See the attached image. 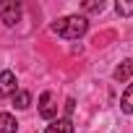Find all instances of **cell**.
<instances>
[{
  "label": "cell",
  "instance_id": "obj_12",
  "mask_svg": "<svg viewBox=\"0 0 133 133\" xmlns=\"http://www.w3.org/2000/svg\"><path fill=\"white\" fill-rule=\"evenodd\" d=\"M73 107H76L73 99H65V117H71V115H73Z\"/></svg>",
  "mask_w": 133,
  "mask_h": 133
},
{
  "label": "cell",
  "instance_id": "obj_11",
  "mask_svg": "<svg viewBox=\"0 0 133 133\" xmlns=\"http://www.w3.org/2000/svg\"><path fill=\"white\" fill-rule=\"evenodd\" d=\"M81 8H84L86 13H99V11H104V0H86Z\"/></svg>",
  "mask_w": 133,
  "mask_h": 133
},
{
  "label": "cell",
  "instance_id": "obj_6",
  "mask_svg": "<svg viewBox=\"0 0 133 133\" xmlns=\"http://www.w3.org/2000/svg\"><path fill=\"white\" fill-rule=\"evenodd\" d=\"M130 73H133V60H123L117 68L112 71V78L123 84V81H128V78H130Z\"/></svg>",
  "mask_w": 133,
  "mask_h": 133
},
{
  "label": "cell",
  "instance_id": "obj_9",
  "mask_svg": "<svg viewBox=\"0 0 133 133\" xmlns=\"http://www.w3.org/2000/svg\"><path fill=\"white\" fill-rule=\"evenodd\" d=\"M13 104H16V110H26L31 104V94L29 91H16L13 94Z\"/></svg>",
  "mask_w": 133,
  "mask_h": 133
},
{
  "label": "cell",
  "instance_id": "obj_10",
  "mask_svg": "<svg viewBox=\"0 0 133 133\" xmlns=\"http://www.w3.org/2000/svg\"><path fill=\"white\" fill-rule=\"evenodd\" d=\"M115 11H117V16H133V0H117Z\"/></svg>",
  "mask_w": 133,
  "mask_h": 133
},
{
  "label": "cell",
  "instance_id": "obj_2",
  "mask_svg": "<svg viewBox=\"0 0 133 133\" xmlns=\"http://www.w3.org/2000/svg\"><path fill=\"white\" fill-rule=\"evenodd\" d=\"M21 18V3L16 0H5V3H0V21L5 26H16Z\"/></svg>",
  "mask_w": 133,
  "mask_h": 133
},
{
  "label": "cell",
  "instance_id": "obj_4",
  "mask_svg": "<svg viewBox=\"0 0 133 133\" xmlns=\"http://www.w3.org/2000/svg\"><path fill=\"white\" fill-rule=\"evenodd\" d=\"M16 94V73L13 71H0V99Z\"/></svg>",
  "mask_w": 133,
  "mask_h": 133
},
{
  "label": "cell",
  "instance_id": "obj_8",
  "mask_svg": "<svg viewBox=\"0 0 133 133\" xmlns=\"http://www.w3.org/2000/svg\"><path fill=\"white\" fill-rule=\"evenodd\" d=\"M120 110H123L125 115H133V84H128V89L123 91V97H120Z\"/></svg>",
  "mask_w": 133,
  "mask_h": 133
},
{
  "label": "cell",
  "instance_id": "obj_1",
  "mask_svg": "<svg viewBox=\"0 0 133 133\" xmlns=\"http://www.w3.org/2000/svg\"><path fill=\"white\" fill-rule=\"evenodd\" d=\"M50 29H52L57 37H63V39H81V37L89 31V18H86V16H78V13H71V16L57 18Z\"/></svg>",
  "mask_w": 133,
  "mask_h": 133
},
{
  "label": "cell",
  "instance_id": "obj_3",
  "mask_svg": "<svg viewBox=\"0 0 133 133\" xmlns=\"http://www.w3.org/2000/svg\"><path fill=\"white\" fill-rule=\"evenodd\" d=\"M39 115H42L44 120H55V115H57V104H55L52 91H42V94H39Z\"/></svg>",
  "mask_w": 133,
  "mask_h": 133
},
{
  "label": "cell",
  "instance_id": "obj_7",
  "mask_svg": "<svg viewBox=\"0 0 133 133\" xmlns=\"http://www.w3.org/2000/svg\"><path fill=\"white\" fill-rule=\"evenodd\" d=\"M18 130V123L11 112H0V133H16Z\"/></svg>",
  "mask_w": 133,
  "mask_h": 133
},
{
  "label": "cell",
  "instance_id": "obj_5",
  "mask_svg": "<svg viewBox=\"0 0 133 133\" xmlns=\"http://www.w3.org/2000/svg\"><path fill=\"white\" fill-rule=\"evenodd\" d=\"M44 133H73V120L71 117H55V120H50Z\"/></svg>",
  "mask_w": 133,
  "mask_h": 133
}]
</instances>
